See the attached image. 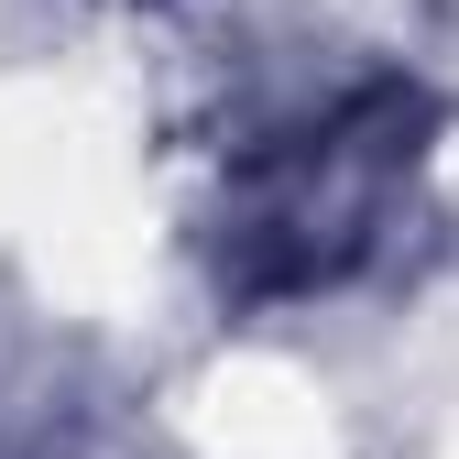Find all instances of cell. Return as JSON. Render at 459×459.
Listing matches in <instances>:
<instances>
[{"label":"cell","instance_id":"1","mask_svg":"<svg viewBox=\"0 0 459 459\" xmlns=\"http://www.w3.org/2000/svg\"><path fill=\"white\" fill-rule=\"evenodd\" d=\"M427 88L405 77H383L361 99H339L317 132L296 143H273L241 197H230V241H219V273H230V296H307V284L328 273H351L372 241H383V219L394 197L416 186V164H427Z\"/></svg>","mask_w":459,"mask_h":459}]
</instances>
